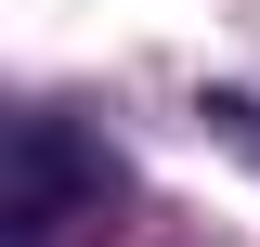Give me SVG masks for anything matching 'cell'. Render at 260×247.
I'll list each match as a JSON object with an SVG mask.
<instances>
[{
  "instance_id": "6da1fadb",
  "label": "cell",
  "mask_w": 260,
  "mask_h": 247,
  "mask_svg": "<svg viewBox=\"0 0 260 247\" xmlns=\"http://www.w3.org/2000/svg\"><path fill=\"white\" fill-rule=\"evenodd\" d=\"M117 208V143L65 104H26L0 130V247H91Z\"/></svg>"
}]
</instances>
